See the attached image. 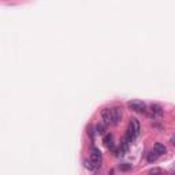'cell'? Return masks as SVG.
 <instances>
[{"mask_svg":"<svg viewBox=\"0 0 175 175\" xmlns=\"http://www.w3.org/2000/svg\"><path fill=\"white\" fill-rule=\"evenodd\" d=\"M101 160H103L101 152L98 151L97 148H92L90 157H89V160L85 161V167L89 168V170H97V168L101 165Z\"/></svg>","mask_w":175,"mask_h":175,"instance_id":"obj_1","label":"cell"},{"mask_svg":"<svg viewBox=\"0 0 175 175\" xmlns=\"http://www.w3.org/2000/svg\"><path fill=\"white\" fill-rule=\"evenodd\" d=\"M140 130H141V126H140V122L135 119V118H131L129 122V127H127V133L125 135V138L129 142H133L137 137L140 135Z\"/></svg>","mask_w":175,"mask_h":175,"instance_id":"obj_2","label":"cell"},{"mask_svg":"<svg viewBox=\"0 0 175 175\" xmlns=\"http://www.w3.org/2000/svg\"><path fill=\"white\" fill-rule=\"evenodd\" d=\"M127 107L135 112H146V104L141 100H131L127 103Z\"/></svg>","mask_w":175,"mask_h":175,"instance_id":"obj_3","label":"cell"},{"mask_svg":"<svg viewBox=\"0 0 175 175\" xmlns=\"http://www.w3.org/2000/svg\"><path fill=\"white\" fill-rule=\"evenodd\" d=\"M101 118L106 125H112V108H104L101 111Z\"/></svg>","mask_w":175,"mask_h":175,"instance_id":"obj_4","label":"cell"},{"mask_svg":"<svg viewBox=\"0 0 175 175\" xmlns=\"http://www.w3.org/2000/svg\"><path fill=\"white\" fill-rule=\"evenodd\" d=\"M149 111H151L152 118H159V119H160V118L163 116V110H161V107L159 106V104H152V106L149 107Z\"/></svg>","mask_w":175,"mask_h":175,"instance_id":"obj_5","label":"cell"},{"mask_svg":"<svg viewBox=\"0 0 175 175\" xmlns=\"http://www.w3.org/2000/svg\"><path fill=\"white\" fill-rule=\"evenodd\" d=\"M120 119H122V108L119 107L112 108V125L116 126L120 122Z\"/></svg>","mask_w":175,"mask_h":175,"instance_id":"obj_6","label":"cell"},{"mask_svg":"<svg viewBox=\"0 0 175 175\" xmlns=\"http://www.w3.org/2000/svg\"><path fill=\"white\" fill-rule=\"evenodd\" d=\"M129 144H130V142L127 141L126 138L122 140V142H120L119 148H118V156H125V155H126V152L129 151Z\"/></svg>","mask_w":175,"mask_h":175,"instance_id":"obj_7","label":"cell"},{"mask_svg":"<svg viewBox=\"0 0 175 175\" xmlns=\"http://www.w3.org/2000/svg\"><path fill=\"white\" fill-rule=\"evenodd\" d=\"M153 151H156L159 155H164L165 152H167V148H165L163 144H160V142H156L153 145Z\"/></svg>","mask_w":175,"mask_h":175,"instance_id":"obj_8","label":"cell"},{"mask_svg":"<svg viewBox=\"0 0 175 175\" xmlns=\"http://www.w3.org/2000/svg\"><path fill=\"white\" fill-rule=\"evenodd\" d=\"M96 131H97V134L106 135V131H107L106 123H97V126H96Z\"/></svg>","mask_w":175,"mask_h":175,"instance_id":"obj_9","label":"cell"},{"mask_svg":"<svg viewBox=\"0 0 175 175\" xmlns=\"http://www.w3.org/2000/svg\"><path fill=\"white\" fill-rule=\"evenodd\" d=\"M159 156H160V155H159L156 151H151V152L148 153V161H149V163H152V161H156Z\"/></svg>","mask_w":175,"mask_h":175,"instance_id":"obj_10","label":"cell"},{"mask_svg":"<svg viewBox=\"0 0 175 175\" xmlns=\"http://www.w3.org/2000/svg\"><path fill=\"white\" fill-rule=\"evenodd\" d=\"M119 168H120L122 171H129V170H131V164L123 163V164H120V165H119Z\"/></svg>","mask_w":175,"mask_h":175,"instance_id":"obj_11","label":"cell"},{"mask_svg":"<svg viewBox=\"0 0 175 175\" xmlns=\"http://www.w3.org/2000/svg\"><path fill=\"white\" fill-rule=\"evenodd\" d=\"M149 175H161V170L160 168H153V170L149 171Z\"/></svg>","mask_w":175,"mask_h":175,"instance_id":"obj_12","label":"cell"}]
</instances>
